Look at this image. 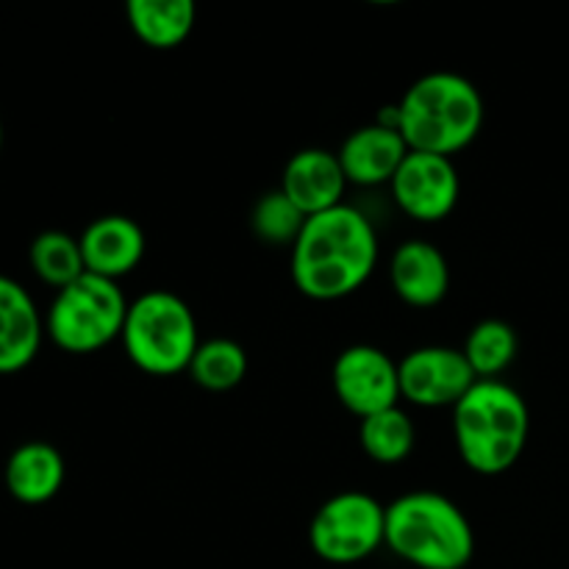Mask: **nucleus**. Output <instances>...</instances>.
<instances>
[{
    "mask_svg": "<svg viewBox=\"0 0 569 569\" xmlns=\"http://www.w3.org/2000/svg\"><path fill=\"white\" fill-rule=\"evenodd\" d=\"M359 442L365 453L378 465H400L417 445V428L403 409H387L361 420Z\"/></svg>",
    "mask_w": 569,
    "mask_h": 569,
    "instance_id": "aec40b11",
    "label": "nucleus"
},
{
    "mask_svg": "<svg viewBox=\"0 0 569 569\" xmlns=\"http://www.w3.org/2000/svg\"><path fill=\"white\" fill-rule=\"evenodd\" d=\"M126 14L139 42L153 50L181 48L194 28L189 0H128Z\"/></svg>",
    "mask_w": 569,
    "mask_h": 569,
    "instance_id": "f3484780",
    "label": "nucleus"
},
{
    "mask_svg": "<svg viewBox=\"0 0 569 569\" xmlns=\"http://www.w3.org/2000/svg\"><path fill=\"white\" fill-rule=\"evenodd\" d=\"M189 376L206 392H231L248 376V353L228 337L206 339L189 365Z\"/></svg>",
    "mask_w": 569,
    "mask_h": 569,
    "instance_id": "a211bd4d",
    "label": "nucleus"
},
{
    "mask_svg": "<svg viewBox=\"0 0 569 569\" xmlns=\"http://www.w3.org/2000/svg\"><path fill=\"white\" fill-rule=\"evenodd\" d=\"M128 306L120 283L83 272L78 281L56 292L44 317V331L67 353H94L122 337Z\"/></svg>",
    "mask_w": 569,
    "mask_h": 569,
    "instance_id": "423d86ee",
    "label": "nucleus"
},
{
    "mask_svg": "<svg viewBox=\"0 0 569 569\" xmlns=\"http://www.w3.org/2000/svg\"><path fill=\"white\" fill-rule=\"evenodd\" d=\"M309 542L328 565H359L387 545V506L356 489L333 495L317 509Z\"/></svg>",
    "mask_w": 569,
    "mask_h": 569,
    "instance_id": "0eeeda50",
    "label": "nucleus"
},
{
    "mask_svg": "<svg viewBox=\"0 0 569 569\" xmlns=\"http://www.w3.org/2000/svg\"><path fill=\"white\" fill-rule=\"evenodd\" d=\"M44 322L31 295L0 276V372H20L37 359Z\"/></svg>",
    "mask_w": 569,
    "mask_h": 569,
    "instance_id": "2eb2a0df",
    "label": "nucleus"
},
{
    "mask_svg": "<svg viewBox=\"0 0 569 569\" xmlns=\"http://www.w3.org/2000/svg\"><path fill=\"white\" fill-rule=\"evenodd\" d=\"M378 233L370 217L342 203L306 220L292 248V281L317 303L350 298L378 264Z\"/></svg>",
    "mask_w": 569,
    "mask_h": 569,
    "instance_id": "f257e3e1",
    "label": "nucleus"
},
{
    "mask_svg": "<svg viewBox=\"0 0 569 569\" xmlns=\"http://www.w3.org/2000/svg\"><path fill=\"white\" fill-rule=\"evenodd\" d=\"M392 198L406 217L417 222H442L453 214L461 194L456 164L445 156L411 150L392 178Z\"/></svg>",
    "mask_w": 569,
    "mask_h": 569,
    "instance_id": "9d476101",
    "label": "nucleus"
},
{
    "mask_svg": "<svg viewBox=\"0 0 569 569\" xmlns=\"http://www.w3.org/2000/svg\"><path fill=\"white\" fill-rule=\"evenodd\" d=\"M453 437L461 461L478 476H503L526 453L531 411L503 381H478L453 406Z\"/></svg>",
    "mask_w": 569,
    "mask_h": 569,
    "instance_id": "7ed1b4c3",
    "label": "nucleus"
},
{
    "mask_svg": "<svg viewBox=\"0 0 569 569\" xmlns=\"http://www.w3.org/2000/svg\"><path fill=\"white\" fill-rule=\"evenodd\" d=\"M331 383L339 403L359 420L395 409L400 400L398 365L372 345L345 348L333 361Z\"/></svg>",
    "mask_w": 569,
    "mask_h": 569,
    "instance_id": "6e6552de",
    "label": "nucleus"
},
{
    "mask_svg": "<svg viewBox=\"0 0 569 569\" xmlns=\"http://www.w3.org/2000/svg\"><path fill=\"white\" fill-rule=\"evenodd\" d=\"M400 137L415 153H461L478 139L487 117L481 92L459 72H428L417 78L398 103Z\"/></svg>",
    "mask_w": 569,
    "mask_h": 569,
    "instance_id": "f03ea898",
    "label": "nucleus"
},
{
    "mask_svg": "<svg viewBox=\"0 0 569 569\" xmlns=\"http://www.w3.org/2000/svg\"><path fill=\"white\" fill-rule=\"evenodd\" d=\"M387 548L417 569H465L476 533L453 500L420 489L387 506Z\"/></svg>",
    "mask_w": 569,
    "mask_h": 569,
    "instance_id": "20e7f679",
    "label": "nucleus"
},
{
    "mask_svg": "<svg viewBox=\"0 0 569 569\" xmlns=\"http://www.w3.org/2000/svg\"><path fill=\"white\" fill-rule=\"evenodd\" d=\"M409 144L400 137V131L383 128L370 122L365 128H356L339 148V164H342L348 183L356 187H381L392 183L395 172L409 156Z\"/></svg>",
    "mask_w": 569,
    "mask_h": 569,
    "instance_id": "4468645a",
    "label": "nucleus"
},
{
    "mask_svg": "<svg viewBox=\"0 0 569 569\" xmlns=\"http://www.w3.org/2000/svg\"><path fill=\"white\" fill-rule=\"evenodd\" d=\"M389 281L398 298L415 309H431L448 298L450 267L442 250L426 239H409L389 261Z\"/></svg>",
    "mask_w": 569,
    "mask_h": 569,
    "instance_id": "ddd939ff",
    "label": "nucleus"
},
{
    "mask_svg": "<svg viewBox=\"0 0 569 569\" xmlns=\"http://www.w3.org/2000/svg\"><path fill=\"white\" fill-rule=\"evenodd\" d=\"M31 267L48 287L64 289L87 272L81 242L64 231H44L31 242Z\"/></svg>",
    "mask_w": 569,
    "mask_h": 569,
    "instance_id": "412c9836",
    "label": "nucleus"
},
{
    "mask_svg": "<svg viewBox=\"0 0 569 569\" xmlns=\"http://www.w3.org/2000/svg\"><path fill=\"white\" fill-rule=\"evenodd\" d=\"M0 144H3V126H0Z\"/></svg>",
    "mask_w": 569,
    "mask_h": 569,
    "instance_id": "5701e85b",
    "label": "nucleus"
},
{
    "mask_svg": "<svg viewBox=\"0 0 569 569\" xmlns=\"http://www.w3.org/2000/svg\"><path fill=\"white\" fill-rule=\"evenodd\" d=\"M78 242H81L87 272L109 278V281H120L144 259V231L131 217H98L89 222Z\"/></svg>",
    "mask_w": 569,
    "mask_h": 569,
    "instance_id": "f8f14e48",
    "label": "nucleus"
},
{
    "mask_svg": "<svg viewBox=\"0 0 569 569\" xmlns=\"http://www.w3.org/2000/svg\"><path fill=\"white\" fill-rule=\"evenodd\" d=\"M306 220L309 217L281 192H267L256 200L253 214H250V228H253L256 239L270 248H295V242L303 233Z\"/></svg>",
    "mask_w": 569,
    "mask_h": 569,
    "instance_id": "4be33fe9",
    "label": "nucleus"
},
{
    "mask_svg": "<svg viewBox=\"0 0 569 569\" xmlns=\"http://www.w3.org/2000/svg\"><path fill=\"white\" fill-rule=\"evenodd\" d=\"M348 178L339 156L322 148H306L287 161L281 176V192L303 211L306 217L322 214L342 206Z\"/></svg>",
    "mask_w": 569,
    "mask_h": 569,
    "instance_id": "9b49d317",
    "label": "nucleus"
},
{
    "mask_svg": "<svg viewBox=\"0 0 569 569\" xmlns=\"http://www.w3.org/2000/svg\"><path fill=\"white\" fill-rule=\"evenodd\" d=\"M400 398L420 409H453L478 383L470 361L456 348H417L398 365Z\"/></svg>",
    "mask_w": 569,
    "mask_h": 569,
    "instance_id": "1a4fd4ad",
    "label": "nucleus"
},
{
    "mask_svg": "<svg viewBox=\"0 0 569 569\" xmlns=\"http://www.w3.org/2000/svg\"><path fill=\"white\" fill-rule=\"evenodd\" d=\"M517 333L509 322L503 320H481L467 337L461 353L470 361L478 381H498L517 359Z\"/></svg>",
    "mask_w": 569,
    "mask_h": 569,
    "instance_id": "6ab92c4d",
    "label": "nucleus"
},
{
    "mask_svg": "<svg viewBox=\"0 0 569 569\" xmlns=\"http://www.w3.org/2000/svg\"><path fill=\"white\" fill-rule=\"evenodd\" d=\"M133 367L148 376H176L189 370L200 348L198 320L187 300L167 289L144 292L128 306L120 337Z\"/></svg>",
    "mask_w": 569,
    "mask_h": 569,
    "instance_id": "39448f33",
    "label": "nucleus"
},
{
    "mask_svg": "<svg viewBox=\"0 0 569 569\" xmlns=\"http://www.w3.org/2000/svg\"><path fill=\"white\" fill-rule=\"evenodd\" d=\"M64 456L48 442H26L6 461V487L20 503L39 506L53 500L64 487Z\"/></svg>",
    "mask_w": 569,
    "mask_h": 569,
    "instance_id": "dca6fc26",
    "label": "nucleus"
}]
</instances>
